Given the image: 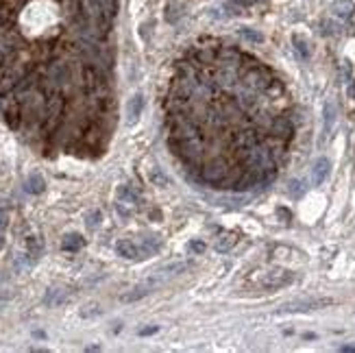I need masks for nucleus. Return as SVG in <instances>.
<instances>
[{"mask_svg": "<svg viewBox=\"0 0 355 353\" xmlns=\"http://www.w3.org/2000/svg\"><path fill=\"white\" fill-rule=\"evenodd\" d=\"M137 203H140V192L133 190L131 186H120L115 192V210H118L120 216H131L135 212Z\"/></svg>", "mask_w": 355, "mask_h": 353, "instance_id": "f257e3e1", "label": "nucleus"}, {"mask_svg": "<svg viewBox=\"0 0 355 353\" xmlns=\"http://www.w3.org/2000/svg\"><path fill=\"white\" fill-rule=\"evenodd\" d=\"M166 281V277H161L159 273H155L153 277L149 279H144L142 283H137V286L133 290H129L127 295H122V301L125 303H133V301H140V299H144L146 295H151L153 290H155L157 286H161V283Z\"/></svg>", "mask_w": 355, "mask_h": 353, "instance_id": "f03ea898", "label": "nucleus"}, {"mask_svg": "<svg viewBox=\"0 0 355 353\" xmlns=\"http://www.w3.org/2000/svg\"><path fill=\"white\" fill-rule=\"evenodd\" d=\"M331 303H334L331 299H307V301L288 303V305H285V308H281L279 312H310V310L325 308V305H331Z\"/></svg>", "mask_w": 355, "mask_h": 353, "instance_id": "7ed1b4c3", "label": "nucleus"}, {"mask_svg": "<svg viewBox=\"0 0 355 353\" xmlns=\"http://www.w3.org/2000/svg\"><path fill=\"white\" fill-rule=\"evenodd\" d=\"M290 281H292V273H288V271H270V273H264V277L259 279V286L281 288V286H288Z\"/></svg>", "mask_w": 355, "mask_h": 353, "instance_id": "20e7f679", "label": "nucleus"}, {"mask_svg": "<svg viewBox=\"0 0 355 353\" xmlns=\"http://www.w3.org/2000/svg\"><path fill=\"white\" fill-rule=\"evenodd\" d=\"M115 253H118L120 257H125V259H140V257H144L142 247H140V244H135L133 240H118V242H115Z\"/></svg>", "mask_w": 355, "mask_h": 353, "instance_id": "39448f33", "label": "nucleus"}, {"mask_svg": "<svg viewBox=\"0 0 355 353\" xmlns=\"http://www.w3.org/2000/svg\"><path fill=\"white\" fill-rule=\"evenodd\" d=\"M142 109H144V96L142 94L131 96V101L127 103V122L129 125L137 122V118L142 116Z\"/></svg>", "mask_w": 355, "mask_h": 353, "instance_id": "423d86ee", "label": "nucleus"}, {"mask_svg": "<svg viewBox=\"0 0 355 353\" xmlns=\"http://www.w3.org/2000/svg\"><path fill=\"white\" fill-rule=\"evenodd\" d=\"M329 170H331V162L327 157H320L312 168V183L314 186H320V183L329 176Z\"/></svg>", "mask_w": 355, "mask_h": 353, "instance_id": "0eeeda50", "label": "nucleus"}, {"mask_svg": "<svg viewBox=\"0 0 355 353\" xmlns=\"http://www.w3.org/2000/svg\"><path fill=\"white\" fill-rule=\"evenodd\" d=\"M83 247H85V240H83L79 233H68V236H64V240H61V249L68 253H76Z\"/></svg>", "mask_w": 355, "mask_h": 353, "instance_id": "6e6552de", "label": "nucleus"}, {"mask_svg": "<svg viewBox=\"0 0 355 353\" xmlns=\"http://www.w3.org/2000/svg\"><path fill=\"white\" fill-rule=\"evenodd\" d=\"M24 190L28 192V194H42V192L46 190V181H44V176L40 172H33V174H28V179L24 183Z\"/></svg>", "mask_w": 355, "mask_h": 353, "instance_id": "1a4fd4ad", "label": "nucleus"}, {"mask_svg": "<svg viewBox=\"0 0 355 353\" xmlns=\"http://www.w3.org/2000/svg\"><path fill=\"white\" fill-rule=\"evenodd\" d=\"M66 301H68V292H66L64 288H50L48 292H46V297H44V303L50 305V308L61 305V303H66Z\"/></svg>", "mask_w": 355, "mask_h": 353, "instance_id": "9d476101", "label": "nucleus"}, {"mask_svg": "<svg viewBox=\"0 0 355 353\" xmlns=\"http://www.w3.org/2000/svg\"><path fill=\"white\" fill-rule=\"evenodd\" d=\"M190 266H192L190 262H172V264L161 266L157 273L161 275V277H166V279H168V277H174V275H179V273H185Z\"/></svg>", "mask_w": 355, "mask_h": 353, "instance_id": "9b49d317", "label": "nucleus"}, {"mask_svg": "<svg viewBox=\"0 0 355 353\" xmlns=\"http://www.w3.org/2000/svg\"><path fill=\"white\" fill-rule=\"evenodd\" d=\"M44 253V242L37 236H28L26 238V255H31L33 259H37Z\"/></svg>", "mask_w": 355, "mask_h": 353, "instance_id": "f8f14e48", "label": "nucleus"}, {"mask_svg": "<svg viewBox=\"0 0 355 353\" xmlns=\"http://www.w3.org/2000/svg\"><path fill=\"white\" fill-rule=\"evenodd\" d=\"M334 122H336V105H334V101H327L325 103V127H322L325 135H329L331 127H334Z\"/></svg>", "mask_w": 355, "mask_h": 353, "instance_id": "ddd939ff", "label": "nucleus"}, {"mask_svg": "<svg viewBox=\"0 0 355 353\" xmlns=\"http://www.w3.org/2000/svg\"><path fill=\"white\" fill-rule=\"evenodd\" d=\"M149 176H151V181L155 183V186H159V188H166V186H170V176L161 172V168H153V170L149 172Z\"/></svg>", "mask_w": 355, "mask_h": 353, "instance_id": "4468645a", "label": "nucleus"}, {"mask_svg": "<svg viewBox=\"0 0 355 353\" xmlns=\"http://www.w3.org/2000/svg\"><path fill=\"white\" fill-rule=\"evenodd\" d=\"M235 244V236H225V238H220L218 242H216V251H220V253H225V251H229L231 247Z\"/></svg>", "mask_w": 355, "mask_h": 353, "instance_id": "2eb2a0df", "label": "nucleus"}, {"mask_svg": "<svg viewBox=\"0 0 355 353\" xmlns=\"http://www.w3.org/2000/svg\"><path fill=\"white\" fill-rule=\"evenodd\" d=\"M159 251V242L155 238H144V244H142V253L144 255H151V253Z\"/></svg>", "mask_w": 355, "mask_h": 353, "instance_id": "dca6fc26", "label": "nucleus"}, {"mask_svg": "<svg viewBox=\"0 0 355 353\" xmlns=\"http://www.w3.org/2000/svg\"><path fill=\"white\" fill-rule=\"evenodd\" d=\"M100 220H103V214H100L98 210H94V212H90V214H87L85 225H87V229H96V227L100 225Z\"/></svg>", "mask_w": 355, "mask_h": 353, "instance_id": "f3484780", "label": "nucleus"}, {"mask_svg": "<svg viewBox=\"0 0 355 353\" xmlns=\"http://www.w3.org/2000/svg\"><path fill=\"white\" fill-rule=\"evenodd\" d=\"M294 44H297V50H299V55L303 57V59H307V55H310V50H307L305 42L301 40V37H294Z\"/></svg>", "mask_w": 355, "mask_h": 353, "instance_id": "a211bd4d", "label": "nucleus"}, {"mask_svg": "<svg viewBox=\"0 0 355 353\" xmlns=\"http://www.w3.org/2000/svg\"><path fill=\"white\" fill-rule=\"evenodd\" d=\"M290 194L292 196H301V194H303V181H292L290 183Z\"/></svg>", "mask_w": 355, "mask_h": 353, "instance_id": "6ab92c4d", "label": "nucleus"}, {"mask_svg": "<svg viewBox=\"0 0 355 353\" xmlns=\"http://www.w3.org/2000/svg\"><path fill=\"white\" fill-rule=\"evenodd\" d=\"M190 249L194 251V253H203V251H205V242H200V240H192V242H190Z\"/></svg>", "mask_w": 355, "mask_h": 353, "instance_id": "aec40b11", "label": "nucleus"}, {"mask_svg": "<svg viewBox=\"0 0 355 353\" xmlns=\"http://www.w3.org/2000/svg\"><path fill=\"white\" fill-rule=\"evenodd\" d=\"M242 35H244V37H249L251 42H261V35H259V33H253V31H249V28H244V31H242Z\"/></svg>", "mask_w": 355, "mask_h": 353, "instance_id": "412c9836", "label": "nucleus"}, {"mask_svg": "<svg viewBox=\"0 0 355 353\" xmlns=\"http://www.w3.org/2000/svg\"><path fill=\"white\" fill-rule=\"evenodd\" d=\"M7 222H9V214H7V210H0V229L7 227Z\"/></svg>", "mask_w": 355, "mask_h": 353, "instance_id": "4be33fe9", "label": "nucleus"}, {"mask_svg": "<svg viewBox=\"0 0 355 353\" xmlns=\"http://www.w3.org/2000/svg\"><path fill=\"white\" fill-rule=\"evenodd\" d=\"M155 332H157V327H144V329H140L142 336H151V334H155Z\"/></svg>", "mask_w": 355, "mask_h": 353, "instance_id": "5701e85b", "label": "nucleus"}, {"mask_svg": "<svg viewBox=\"0 0 355 353\" xmlns=\"http://www.w3.org/2000/svg\"><path fill=\"white\" fill-rule=\"evenodd\" d=\"M340 351L342 353H355V347L353 344H344V347H340Z\"/></svg>", "mask_w": 355, "mask_h": 353, "instance_id": "b1692460", "label": "nucleus"}, {"mask_svg": "<svg viewBox=\"0 0 355 353\" xmlns=\"http://www.w3.org/2000/svg\"><path fill=\"white\" fill-rule=\"evenodd\" d=\"M349 96H351V98H355V81L351 83V87H349Z\"/></svg>", "mask_w": 355, "mask_h": 353, "instance_id": "393cba45", "label": "nucleus"}, {"mask_svg": "<svg viewBox=\"0 0 355 353\" xmlns=\"http://www.w3.org/2000/svg\"><path fill=\"white\" fill-rule=\"evenodd\" d=\"M5 247V238H3V233H0V249Z\"/></svg>", "mask_w": 355, "mask_h": 353, "instance_id": "a878e982", "label": "nucleus"}, {"mask_svg": "<svg viewBox=\"0 0 355 353\" xmlns=\"http://www.w3.org/2000/svg\"><path fill=\"white\" fill-rule=\"evenodd\" d=\"M238 3H249V0H238Z\"/></svg>", "mask_w": 355, "mask_h": 353, "instance_id": "bb28decb", "label": "nucleus"}]
</instances>
